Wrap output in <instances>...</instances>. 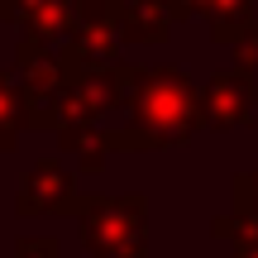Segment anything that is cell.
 <instances>
[{
	"mask_svg": "<svg viewBox=\"0 0 258 258\" xmlns=\"http://www.w3.org/2000/svg\"><path fill=\"white\" fill-rule=\"evenodd\" d=\"M120 110H124L120 129H96V144L105 153L110 148H120V153H158V148H172L201 129L196 86L177 62L139 67L134 82L120 96Z\"/></svg>",
	"mask_w": 258,
	"mask_h": 258,
	"instance_id": "6da1fadb",
	"label": "cell"
},
{
	"mask_svg": "<svg viewBox=\"0 0 258 258\" xmlns=\"http://www.w3.org/2000/svg\"><path fill=\"white\" fill-rule=\"evenodd\" d=\"M72 215L91 258H148V196H77Z\"/></svg>",
	"mask_w": 258,
	"mask_h": 258,
	"instance_id": "7a4b0ae2",
	"label": "cell"
},
{
	"mask_svg": "<svg viewBox=\"0 0 258 258\" xmlns=\"http://www.w3.org/2000/svg\"><path fill=\"white\" fill-rule=\"evenodd\" d=\"M53 53H57V67H62V82L115 67L124 57V38H120V24H115V0H82L67 38Z\"/></svg>",
	"mask_w": 258,
	"mask_h": 258,
	"instance_id": "3957f363",
	"label": "cell"
},
{
	"mask_svg": "<svg viewBox=\"0 0 258 258\" xmlns=\"http://www.w3.org/2000/svg\"><path fill=\"white\" fill-rule=\"evenodd\" d=\"M196 101H201V124L239 129V124H253L258 82H253V72H244V67H225V72L211 77L206 91H196Z\"/></svg>",
	"mask_w": 258,
	"mask_h": 258,
	"instance_id": "277c9868",
	"label": "cell"
},
{
	"mask_svg": "<svg viewBox=\"0 0 258 258\" xmlns=\"http://www.w3.org/2000/svg\"><path fill=\"white\" fill-rule=\"evenodd\" d=\"M77 177L67 172L57 158H43V163L29 167V177L15 191V215L24 220H38V215H72L77 211Z\"/></svg>",
	"mask_w": 258,
	"mask_h": 258,
	"instance_id": "5b68a950",
	"label": "cell"
},
{
	"mask_svg": "<svg viewBox=\"0 0 258 258\" xmlns=\"http://www.w3.org/2000/svg\"><path fill=\"white\" fill-rule=\"evenodd\" d=\"M77 5L82 0H15V24H24L29 38L57 48L77 19Z\"/></svg>",
	"mask_w": 258,
	"mask_h": 258,
	"instance_id": "8992f818",
	"label": "cell"
},
{
	"mask_svg": "<svg viewBox=\"0 0 258 258\" xmlns=\"http://www.w3.org/2000/svg\"><path fill=\"white\" fill-rule=\"evenodd\" d=\"M115 24L124 43H163L177 19L158 0H115Z\"/></svg>",
	"mask_w": 258,
	"mask_h": 258,
	"instance_id": "52a82bcc",
	"label": "cell"
},
{
	"mask_svg": "<svg viewBox=\"0 0 258 258\" xmlns=\"http://www.w3.org/2000/svg\"><path fill=\"white\" fill-rule=\"evenodd\" d=\"M15 77H19V86H24V96H43V91H53L57 82H62V67H57V53L48 43H38V38H19V48H15Z\"/></svg>",
	"mask_w": 258,
	"mask_h": 258,
	"instance_id": "ba28073f",
	"label": "cell"
},
{
	"mask_svg": "<svg viewBox=\"0 0 258 258\" xmlns=\"http://www.w3.org/2000/svg\"><path fill=\"white\" fill-rule=\"evenodd\" d=\"M24 129V86H19L15 67H0V153H10Z\"/></svg>",
	"mask_w": 258,
	"mask_h": 258,
	"instance_id": "9c48e42d",
	"label": "cell"
},
{
	"mask_svg": "<svg viewBox=\"0 0 258 258\" xmlns=\"http://www.w3.org/2000/svg\"><path fill=\"white\" fill-rule=\"evenodd\" d=\"M253 19H258V5H253V0H225V5L215 10L211 19H206V24H211V38H215V43L230 48L234 38H239L244 29L253 24Z\"/></svg>",
	"mask_w": 258,
	"mask_h": 258,
	"instance_id": "30bf717a",
	"label": "cell"
},
{
	"mask_svg": "<svg viewBox=\"0 0 258 258\" xmlns=\"http://www.w3.org/2000/svg\"><path fill=\"white\" fill-rule=\"evenodd\" d=\"M230 186H234V206H230V211L258 230V167H253V172H234Z\"/></svg>",
	"mask_w": 258,
	"mask_h": 258,
	"instance_id": "8fae6325",
	"label": "cell"
},
{
	"mask_svg": "<svg viewBox=\"0 0 258 258\" xmlns=\"http://www.w3.org/2000/svg\"><path fill=\"white\" fill-rule=\"evenodd\" d=\"M15 258H62V244L53 234H24L15 244Z\"/></svg>",
	"mask_w": 258,
	"mask_h": 258,
	"instance_id": "7c38bea8",
	"label": "cell"
},
{
	"mask_svg": "<svg viewBox=\"0 0 258 258\" xmlns=\"http://www.w3.org/2000/svg\"><path fill=\"white\" fill-rule=\"evenodd\" d=\"M230 48H234V67H244V72H258V19L244 29L239 38H234Z\"/></svg>",
	"mask_w": 258,
	"mask_h": 258,
	"instance_id": "4fadbf2b",
	"label": "cell"
},
{
	"mask_svg": "<svg viewBox=\"0 0 258 258\" xmlns=\"http://www.w3.org/2000/svg\"><path fill=\"white\" fill-rule=\"evenodd\" d=\"M220 5H225V0H182V10H186L191 19H196V15H201V19H211Z\"/></svg>",
	"mask_w": 258,
	"mask_h": 258,
	"instance_id": "5bb4252c",
	"label": "cell"
},
{
	"mask_svg": "<svg viewBox=\"0 0 258 258\" xmlns=\"http://www.w3.org/2000/svg\"><path fill=\"white\" fill-rule=\"evenodd\" d=\"M234 258H258V239H239V244H230Z\"/></svg>",
	"mask_w": 258,
	"mask_h": 258,
	"instance_id": "9a60e30c",
	"label": "cell"
},
{
	"mask_svg": "<svg viewBox=\"0 0 258 258\" xmlns=\"http://www.w3.org/2000/svg\"><path fill=\"white\" fill-rule=\"evenodd\" d=\"M158 5H163V10H167V15H172V19H177V24H182V19H191V15H186V10H182V0H158Z\"/></svg>",
	"mask_w": 258,
	"mask_h": 258,
	"instance_id": "2e32d148",
	"label": "cell"
},
{
	"mask_svg": "<svg viewBox=\"0 0 258 258\" xmlns=\"http://www.w3.org/2000/svg\"><path fill=\"white\" fill-rule=\"evenodd\" d=\"M0 24H15V0H0Z\"/></svg>",
	"mask_w": 258,
	"mask_h": 258,
	"instance_id": "e0dca14e",
	"label": "cell"
}]
</instances>
